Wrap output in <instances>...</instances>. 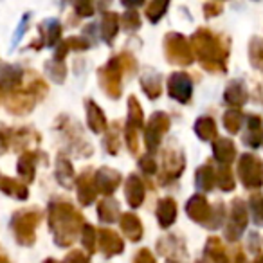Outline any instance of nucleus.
I'll return each mask as SVG.
<instances>
[{"mask_svg":"<svg viewBox=\"0 0 263 263\" xmlns=\"http://www.w3.org/2000/svg\"><path fill=\"white\" fill-rule=\"evenodd\" d=\"M159 218H161L162 226H168V223L173 222V218H175V205L170 200H162L161 208H159Z\"/></svg>","mask_w":263,"mask_h":263,"instance_id":"nucleus-3","label":"nucleus"},{"mask_svg":"<svg viewBox=\"0 0 263 263\" xmlns=\"http://www.w3.org/2000/svg\"><path fill=\"white\" fill-rule=\"evenodd\" d=\"M190 92H191L190 80H187L184 74H175V76L170 80V94H172L173 98L184 101V99H187Z\"/></svg>","mask_w":263,"mask_h":263,"instance_id":"nucleus-1","label":"nucleus"},{"mask_svg":"<svg viewBox=\"0 0 263 263\" xmlns=\"http://www.w3.org/2000/svg\"><path fill=\"white\" fill-rule=\"evenodd\" d=\"M132 184L134 186L130 187V190H126V197L130 198V204L132 205H139L141 200H143L144 197V191H143V186L139 184V180L136 179V177H132Z\"/></svg>","mask_w":263,"mask_h":263,"instance_id":"nucleus-2","label":"nucleus"}]
</instances>
